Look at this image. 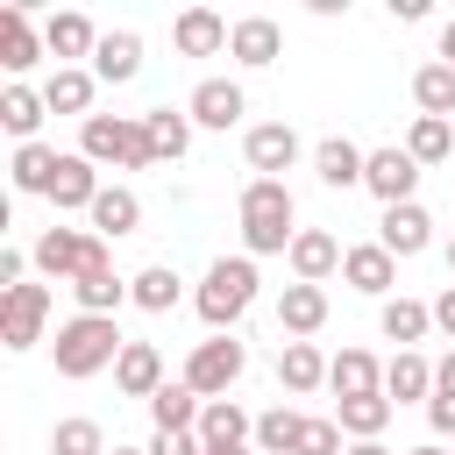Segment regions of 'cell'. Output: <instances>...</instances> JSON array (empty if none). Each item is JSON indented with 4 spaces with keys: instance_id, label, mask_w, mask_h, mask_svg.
Listing matches in <instances>:
<instances>
[{
    "instance_id": "cell-1",
    "label": "cell",
    "mask_w": 455,
    "mask_h": 455,
    "mask_svg": "<svg viewBox=\"0 0 455 455\" xmlns=\"http://www.w3.org/2000/svg\"><path fill=\"white\" fill-rule=\"evenodd\" d=\"M242 256H291L299 242V206L284 178H249L242 185Z\"/></svg>"
},
{
    "instance_id": "cell-2",
    "label": "cell",
    "mask_w": 455,
    "mask_h": 455,
    "mask_svg": "<svg viewBox=\"0 0 455 455\" xmlns=\"http://www.w3.org/2000/svg\"><path fill=\"white\" fill-rule=\"evenodd\" d=\"M121 327L107 320V313H71L64 327H57V341H50V355H57V377H71V384H85V377H100V370H114L121 363Z\"/></svg>"
},
{
    "instance_id": "cell-3",
    "label": "cell",
    "mask_w": 455,
    "mask_h": 455,
    "mask_svg": "<svg viewBox=\"0 0 455 455\" xmlns=\"http://www.w3.org/2000/svg\"><path fill=\"white\" fill-rule=\"evenodd\" d=\"M192 306H199V320H206L213 334H228V327L256 306V256H220V263H206Z\"/></svg>"
},
{
    "instance_id": "cell-4",
    "label": "cell",
    "mask_w": 455,
    "mask_h": 455,
    "mask_svg": "<svg viewBox=\"0 0 455 455\" xmlns=\"http://www.w3.org/2000/svg\"><path fill=\"white\" fill-rule=\"evenodd\" d=\"M78 156L121 164V171H149V164H156L142 114H92V121H78Z\"/></svg>"
},
{
    "instance_id": "cell-5",
    "label": "cell",
    "mask_w": 455,
    "mask_h": 455,
    "mask_svg": "<svg viewBox=\"0 0 455 455\" xmlns=\"http://www.w3.org/2000/svg\"><path fill=\"white\" fill-rule=\"evenodd\" d=\"M242 370H249V348H242L235 334L192 341V355H185V384H192L199 398H228V391L242 384Z\"/></svg>"
},
{
    "instance_id": "cell-6",
    "label": "cell",
    "mask_w": 455,
    "mask_h": 455,
    "mask_svg": "<svg viewBox=\"0 0 455 455\" xmlns=\"http://www.w3.org/2000/svg\"><path fill=\"white\" fill-rule=\"evenodd\" d=\"M107 256V235H78V228H43L36 235V249H28V263L43 270V277H57V284H71L85 263H100Z\"/></svg>"
},
{
    "instance_id": "cell-7",
    "label": "cell",
    "mask_w": 455,
    "mask_h": 455,
    "mask_svg": "<svg viewBox=\"0 0 455 455\" xmlns=\"http://www.w3.org/2000/svg\"><path fill=\"white\" fill-rule=\"evenodd\" d=\"M43 320H50V284H14L0 291V348H36L43 341Z\"/></svg>"
},
{
    "instance_id": "cell-8",
    "label": "cell",
    "mask_w": 455,
    "mask_h": 455,
    "mask_svg": "<svg viewBox=\"0 0 455 455\" xmlns=\"http://www.w3.org/2000/svg\"><path fill=\"white\" fill-rule=\"evenodd\" d=\"M363 192H377L384 206H405V199L419 192V164L405 156V142H391V149H370V164H363Z\"/></svg>"
},
{
    "instance_id": "cell-9",
    "label": "cell",
    "mask_w": 455,
    "mask_h": 455,
    "mask_svg": "<svg viewBox=\"0 0 455 455\" xmlns=\"http://www.w3.org/2000/svg\"><path fill=\"white\" fill-rule=\"evenodd\" d=\"M107 185H100V164L92 156H78V149H64V164H57V178H50V206L57 213H92V199H100Z\"/></svg>"
},
{
    "instance_id": "cell-10",
    "label": "cell",
    "mask_w": 455,
    "mask_h": 455,
    "mask_svg": "<svg viewBox=\"0 0 455 455\" xmlns=\"http://www.w3.org/2000/svg\"><path fill=\"white\" fill-rule=\"evenodd\" d=\"M43 57H50V43H43V28L28 21V7H21V0H14V7H0V64L21 78V71H36Z\"/></svg>"
},
{
    "instance_id": "cell-11",
    "label": "cell",
    "mask_w": 455,
    "mask_h": 455,
    "mask_svg": "<svg viewBox=\"0 0 455 455\" xmlns=\"http://www.w3.org/2000/svg\"><path fill=\"white\" fill-rule=\"evenodd\" d=\"M185 114H192V128H220V135H228V128L249 114V100H242L235 78H199L192 100H185Z\"/></svg>"
},
{
    "instance_id": "cell-12",
    "label": "cell",
    "mask_w": 455,
    "mask_h": 455,
    "mask_svg": "<svg viewBox=\"0 0 455 455\" xmlns=\"http://www.w3.org/2000/svg\"><path fill=\"white\" fill-rule=\"evenodd\" d=\"M242 156H249V171H256V178L291 171V164H299V135H291V121H256V128L242 135Z\"/></svg>"
},
{
    "instance_id": "cell-13",
    "label": "cell",
    "mask_w": 455,
    "mask_h": 455,
    "mask_svg": "<svg viewBox=\"0 0 455 455\" xmlns=\"http://www.w3.org/2000/svg\"><path fill=\"white\" fill-rule=\"evenodd\" d=\"M341 277H348V291H363V299H391V284H398V256H391L384 242H355V249L341 256Z\"/></svg>"
},
{
    "instance_id": "cell-14",
    "label": "cell",
    "mask_w": 455,
    "mask_h": 455,
    "mask_svg": "<svg viewBox=\"0 0 455 455\" xmlns=\"http://www.w3.org/2000/svg\"><path fill=\"white\" fill-rule=\"evenodd\" d=\"M377 242H384L391 256H419V249H434V213H427L419 199H405V206H384V220H377Z\"/></svg>"
},
{
    "instance_id": "cell-15",
    "label": "cell",
    "mask_w": 455,
    "mask_h": 455,
    "mask_svg": "<svg viewBox=\"0 0 455 455\" xmlns=\"http://www.w3.org/2000/svg\"><path fill=\"white\" fill-rule=\"evenodd\" d=\"M341 256H348V249H341L327 228H299V242H291L284 263H291V284H327V277L341 270Z\"/></svg>"
},
{
    "instance_id": "cell-16",
    "label": "cell",
    "mask_w": 455,
    "mask_h": 455,
    "mask_svg": "<svg viewBox=\"0 0 455 455\" xmlns=\"http://www.w3.org/2000/svg\"><path fill=\"white\" fill-rule=\"evenodd\" d=\"M171 377H164V348L156 341H128L121 348V363H114V391L121 398H156Z\"/></svg>"
},
{
    "instance_id": "cell-17",
    "label": "cell",
    "mask_w": 455,
    "mask_h": 455,
    "mask_svg": "<svg viewBox=\"0 0 455 455\" xmlns=\"http://www.w3.org/2000/svg\"><path fill=\"white\" fill-rule=\"evenodd\" d=\"M199 448H256V419L235 405V398H206V412H199Z\"/></svg>"
},
{
    "instance_id": "cell-18",
    "label": "cell",
    "mask_w": 455,
    "mask_h": 455,
    "mask_svg": "<svg viewBox=\"0 0 455 455\" xmlns=\"http://www.w3.org/2000/svg\"><path fill=\"white\" fill-rule=\"evenodd\" d=\"M228 36H235V21H220L213 7H185V14L171 21L178 57H213V50H228Z\"/></svg>"
},
{
    "instance_id": "cell-19",
    "label": "cell",
    "mask_w": 455,
    "mask_h": 455,
    "mask_svg": "<svg viewBox=\"0 0 455 455\" xmlns=\"http://www.w3.org/2000/svg\"><path fill=\"white\" fill-rule=\"evenodd\" d=\"M277 50H284V28H277L270 14H242V21H235V36H228V57H235V64H249V71L277 64Z\"/></svg>"
},
{
    "instance_id": "cell-20",
    "label": "cell",
    "mask_w": 455,
    "mask_h": 455,
    "mask_svg": "<svg viewBox=\"0 0 455 455\" xmlns=\"http://www.w3.org/2000/svg\"><path fill=\"white\" fill-rule=\"evenodd\" d=\"M363 164H370V149H355L348 135H320V142H313V171H320V185H327V192L363 185Z\"/></svg>"
},
{
    "instance_id": "cell-21",
    "label": "cell",
    "mask_w": 455,
    "mask_h": 455,
    "mask_svg": "<svg viewBox=\"0 0 455 455\" xmlns=\"http://www.w3.org/2000/svg\"><path fill=\"white\" fill-rule=\"evenodd\" d=\"M71 299H78V313H107L114 320V306H128V277H114V256H100V263H85L71 277Z\"/></svg>"
},
{
    "instance_id": "cell-22",
    "label": "cell",
    "mask_w": 455,
    "mask_h": 455,
    "mask_svg": "<svg viewBox=\"0 0 455 455\" xmlns=\"http://www.w3.org/2000/svg\"><path fill=\"white\" fill-rule=\"evenodd\" d=\"M327 391L334 398H370V391H384V363L370 348H341V355H327Z\"/></svg>"
},
{
    "instance_id": "cell-23",
    "label": "cell",
    "mask_w": 455,
    "mask_h": 455,
    "mask_svg": "<svg viewBox=\"0 0 455 455\" xmlns=\"http://www.w3.org/2000/svg\"><path fill=\"white\" fill-rule=\"evenodd\" d=\"M135 71H142V36L135 28H107L100 50H92V78L100 85H128Z\"/></svg>"
},
{
    "instance_id": "cell-24",
    "label": "cell",
    "mask_w": 455,
    "mask_h": 455,
    "mask_svg": "<svg viewBox=\"0 0 455 455\" xmlns=\"http://www.w3.org/2000/svg\"><path fill=\"white\" fill-rule=\"evenodd\" d=\"M277 327H284L291 341L320 334V327H327V291H320V284H284V291H277Z\"/></svg>"
},
{
    "instance_id": "cell-25",
    "label": "cell",
    "mask_w": 455,
    "mask_h": 455,
    "mask_svg": "<svg viewBox=\"0 0 455 455\" xmlns=\"http://www.w3.org/2000/svg\"><path fill=\"white\" fill-rule=\"evenodd\" d=\"M43 43H50L57 71H64L71 57H92V50H100V28H92L78 7H64V14H50V21H43Z\"/></svg>"
},
{
    "instance_id": "cell-26",
    "label": "cell",
    "mask_w": 455,
    "mask_h": 455,
    "mask_svg": "<svg viewBox=\"0 0 455 455\" xmlns=\"http://www.w3.org/2000/svg\"><path fill=\"white\" fill-rule=\"evenodd\" d=\"M277 384H284L291 398H313V391L327 384V355H320L313 341H284V348H277Z\"/></svg>"
},
{
    "instance_id": "cell-27",
    "label": "cell",
    "mask_w": 455,
    "mask_h": 455,
    "mask_svg": "<svg viewBox=\"0 0 455 455\" xmlns=\"http://www.w3.org/2000/svg\"><path fill=\"white\" fill-rule=\"evenodd\" d=\"M384 398H391V405H412V398H434V363H427L419 348H398V355L384 363Z\"/></svg>"
},
{
    "instance_id": "cell-28",
    "label": "cell",
    "mask_w": 455,
    "mask_h": 455,
    "mask_svg": "<svg viewBox=\"0 0 455 455\" xmlns=\"http://www.w3.org/2000/svg\"><path fill=\"white\" fill-rule=\"evenodd\" d=\"M391 398L384 391H370V398H334V427L348 434V441H384V427H391Z\"/></svg>"
},
{
    "instance_id": "cell-29",
    "label": "cell",
    "mask_w": 455,
    "mask_h": 455,
    "mask_svg": "<svg viewBox=\"0 0 455 455\" xmlns=\"http://www.w3.org/2000/svg\"><path fill=\"white\" fill-rule=\"evenodd\" d=\"M92 71L85 64H64V71H50L43 78V100H50V114H78V121H92Z\"/></svg>"
},
{
    "instance_id": "cell-30",
    "label": "cell",
    "mask_w": 455,
    "mask_h": 455,
    "mask_svg": "<svg viewBox=\"0 0 455 455\" xmlns=\"http://www.w3.org/2000/svg\"><path fill=\"white\" fill-rule=\"evenodd\" d=\"M199 412H206V398L178 377V384H164L156 398H149V419H156V434H192L199 427Z\"/></svg>"
},
{
    "instance_id": "cell-31",
    "label": "cell",
    "mask_w": 455,
    "mask_h": 455,
    "mask_svg": "<svg viewBox=\"0 0 455 455\" xmlns=\"http://www.w3.org/2000/svg\"><path fill=\"white\" fill-rule=\"evenodd\" d=\"M43 114H50V100H43L36 85H21V78H14V85L0 92V128H7L14 142H36V128H43Z\"/></svg>"
},
{
    "instance_id": "cell-32",
    "label": "cell",
    "mask_w": 455,
    "mask_h": 455,
    "mask_svg": "<svg viewBox=\"0 0 455 455\" xmlns=\"http://www.w3.org/2000/svg\"><path fill=\"white\" fill-rule=\"evenodd\" d=\"M135 228H142V199H135L128 185H107V192L92 199V235L121 242V235H135Z\"/></svg>"
},
{
    "instance_id": "cell-33",
    "label": "cell",
    "mask_w": 455,
    "mask_h": 455,
    "mask_svg": "<svg viewBox=\"0 0 455 455\" xmlns=\"http://www.w3.org/2000/svg\"><path fill=\"white\" fill-rule=\"evenodd\" d=\"M405 156L427 171V164H448L455 156V121H434V114H412V128H405Z\"/></svg>"
},
{
    "instance_id": "cell-34",
    "label": "cell",
    "mask_w": 455,
    "mask_h": 455,
    "mask_svg": "<svg viewBox=\"0 0 455 455\" xmlns=\"http://www.w3.org/2000/svg\"><path fill=\"white\" fill-rule=\"evenodd\" d=\"M57 164H64V149H50V142H14V164H7V178H14V192H50Z\"/></svg>"
},
{
    "instance_id": "cell-35",
    "label": "cell",
    "mask_w": 455,
    "mask_h": 455,
    "mask_svg": "<svg viewBox=\"0 0 455 455\" xmlns=\"http://www.w3.org/2000/svg\"><path fill=\"white\" fill-rule=\"evenodd\" d=\"M377 327H384V341H398V348H412V341H427V327H434V306H419V299H384V313H377Z\"/></svg>"
},
{
    "instance_id": "cell-36",
    "label": "cell",
    "mask_w": 455,
    "mask_h": 455,
    "mask_svg": "<svg viewBox=\"0 0 455 455\" xmlns=\"http://www.w3.org/2000/svg\"><path fill=\"white\" fill-rule=\"evenodd\" d=\"M412 100H419V114H434V121H455V64H419L412 71Z\"/></svg>"
},
{
    "instance_id": "cell-37",
    "label": "cell",
    "mask_w": 455,
    "mask_h": 455,
    "mask_svg": "<svg viewBox=\"0 0 455 455\" xmlns=\"http://www.w3.org/2000/svg\"><path fill=\"white\" fill-rule=\"evenodd\" d=\"M142 128H149V149H156V164H178V156L192 149V114L149 107V114H142Z\"/></svg>"
},
{
    "instance_id": "cell-38",
    "label": "cell",
    "mask_w": 455,
    "mask_h": 455,
    "mask_svg": "<svg viewBox=\"0 0 455 455\" xmlns=\"http://www.w3.org/2000/svg\"><path fill=\"white\" fill-rule=\"evenodd\" d=\"M178 291H185V284H178V270H171V263H149V270H135V277H128V306H142V313H171V306H178Z\"/></svg>"
},
{
    "instance_id": "cell-39",
    "label": "cell",
    "mask_w": 455,
    "mask_h": 455,
    "mask_svg": "<svg viewBox=\"0 0 455 455\" xmlns=\"http://www.w3.org/2000/svg\"><path fill=\"white\" fill-rule=\"evenodd\" d=\"M299 434H306V412H291V405L256 412V455H291V448H299Z\"/></svg>"
},
{
    "instance_id": "cell-40",
    "label": "cell",
    "mask_w": 455,
    "mask_h": 455,
    "mask_svg": "<svg viewBox=\"0 0 455 455\" xmlns=\"http://www.w3.org/2000/svg\"><path fill=\"white\" fill-rule=\"evenodd\" d=\"M50 455H107V434H100V419H57V434H50Z\"/></svg>"
},
{
    "instance_id": "cell-41",
    "label": "cell",
    "mask_w": 455,
    "mask_h": 455,
    "mask_svg": "<svg viewBox=\"0 0 455 455\" xmlns=\"http://www.w3.org/2000/svg\"><path fill=\"white\" fill-rule=\"evenodd\" d=\"M291 455H348V448H341V427L334 419H306V434H299Z\"/></svg>"
},
{
    "instance_id": "cell-42",
    "label": "cell",
    "mask_w": 455,
    "mask_h": 455,
    "mask_svg": "<svg viewBox=\"0 0 455 455\" xmlns=\"http://www.w3.org/2000/svg\"><path fill=\"white\" fill-rule=\"evenodd\" d=\"M427 427H434V441H448V434H455V398H448V391H434V398H427Z\"/></svg>"
},
{
    "instance_id": "cell-43",
    "label": "cell",
    "mask_w": 455,
    "mask_h": 455,
    "mask_svg": "<svg viewBox=\"0 0 455 455\" xmlns=\"http://www.w3.org/2000/svg\"><path fill=\"white\" fill-rule=\"evenodd\" d=\"M149 455H206L199 434H149Z\"/></svg>"
},
{
    "instance_id": "cell-44",
    "label": "cell",
    "mask_w": 455,
    "mask_h": 455,
    "mask_svg": "<svg viewBox=\"0 0 455 455\" xmlns=\"http://www.w3.org/2000/svg\"><path fill=\"white\" fill-rule=\"evenodd\" d=\"M21 270H28V256H21V249H0V291H14V284H28Z\"/></svg>"
},
{
    "instance_id": "cell-45",
    "label": "cell",
    "mask_w": 455,
    "mask_h": 455,
    "mask_svg": "<svg viewBox=\"0 0 455 455\" xmlns=\"http://www.w3.org/2000/svg\"><path fill=\"white\" fill-rule=\"evenodd\" d=\"M434 327H441V334H448V341H455V284H448V291H441V299H434Z\"/></svg>"
},
{
    "instance_id": "cell-46",
    "label": "cell",
    "mask_w": 455,
    "mask_h": 455,
    "mask_svg": "<svg viewBox=\"0 0 455 455\" xmlns=\"http://www.w3.org/2000/svg\"><path fill=\"white\" fill-rule=\"evenodd\" d=\"M434 391H448V398H455V348L434 363Z\"/></svg>"
},
{
    "instance_id": "cell-47",
    "label": "cell",
    "mask_w": 455,
    "mask_h": 455,
    "mask_svg": "<svg viewBox=\"0 0 455 455\" xmlns=\"http://www.w3.org/2000/svg\"><path fill=\"white\" fill-rule=\"evenodd\" d=\"M441 64H455V21H441Z\"/></svg>"
},
{
    "instance_id": "cell-48",
    "label": "cell",
    "mask_w": 455,
    "mask_h": 455,
    "mask_svg": "<svg viewBox=\"0 0 455 455\" xmlns=\"http://www.w3.org/2000/svg\"><path fill=\"white\" fill-rule=\"evenodd\" d=\"M348 455H391V448H384V441H355Z\"/></svg>"
},
{
    "instance_id": "cell-49",
    "label": "cell",
    "mask_w": 455,
    "mask_h": 455,
    "mask_svg": "<svg viewBox=\"0 0 455 455\" xmlns=\"http://www.w3.org/2000/svg\"><path fill=\"white\" fill-rule=\"evenodd\" d=\"M405 455H448V448H441V441H419V448H405Z\"/></svg>"
},
{
    "instance_id": "cell-50",
    "label": "cell",
    "mask_w": 455,
    "mask_h": 455,
    "mask_svg": "<svg viewBox=\"0 0 455 455\" xmlns=\"http://www.w3.org/2000/svg\"><path fill=\"white\" fill-rule=\"evenodd\" d=\"M206 455H256V448H206Z\"/></svg>"
},
{
    "instance_id": "cell-51",
    "label": "cell",
    "mask_w": 455,
    "mask_h": 455,
    "mask_svg": "<svg viewBox=\"0 0 455 455\" xmlns=\"http://www.w3.org/2000/svg\"><path fill=\"white\" fill-rule=\"evenodd\" d=\"M107 455H149V448H107Z\"/></svg>"
},
{
    "instance_id": "cell-52",
    "label": "cell",
    "mask_w": 455,
    "mask_h": 455,
    "mask_svg": "<svg viewBox=\"0 0 455 455\" xmlns=\"http://www.w3.org/2000/svg\"><path fill=\"white\" fill-rule=\"evenodd\" d=\"M448 277H455V242H448Z\"/></svg>"
}]
</instances>
